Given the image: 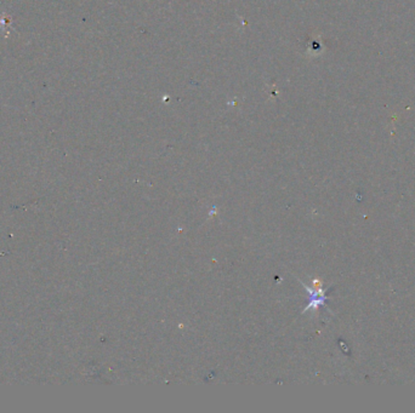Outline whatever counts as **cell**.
<instances>
[{
  "label": "cell",
  "mask_w": 415,
  "mask_h": 413,
  "mask_svg": "<svg viewBox=\"0 0 415 413\" xmlns=\"http://www.w3.org/2000/svg\"><path fill=\"white\" fill-rule=\"evenodd\" d=\"M306 289L311 292V302H310V304H308L307 308H306V310L310 308H314V309L318 308V306H321V304L324 303L325 296H324V292H323L321 289H318L316 291H311L308 287H306Z\"/></svg>",
  "instance_id": "1"
},
{
  "label": "cell",
  "mask_w": 415,
  "mask_h": 413,
  "mask_svg": "<svg viewBox=\"0 0 415 413\" xmlns=\"http://www.w3.org/2000/svg\"><path fill=\"white\" fill-rule=\"evenodd\" d=\"M11 23H12L11 16L6 15V13H0V28L4 29V32L6 33L5 34V37L9 35V31H7V29L10 28Z\"/></svg>",
  "instance_id": "2"
}]
</instances>
